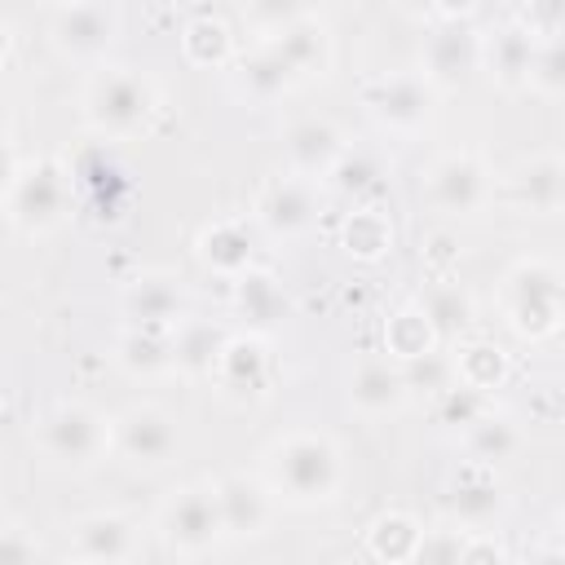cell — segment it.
Returning a JSON list of instances; mask_svg holds the SVG:
<instances>
[{"instance_id": "obj_1", "label": "cell", "mask_w": 565, "mask_h": 565, "mask_svg": "<svg viewBox=\"0 0 565 565\" xmlns=\"http://www.w3.org/2000/svg\"><path fill=\"white\" fill-rule=\"evenodd\" d=\"M265 472L269 486L291 503H327L344 481L340 450L322 433H287L282 441H274L265 455Z\"/></svg>"}, {"instance_id": "obj_2", "label": "cell", "mask_w": 565, "mask_h": 565, "mask_svg": "<svg viewBox=\"0 0 565 565\" xmlns=\"http://www.w3.org/2000/svg\"><path fill=\"white\" fill-rule=\"evenodd\" d=\"M154 106H159L154 79L132 71V66H102L88 79V88H84V119H88V128L110 132V137L137 132L150 119Z\"/></svg>"}, {"instance_id": "obj_3", "label": "cell", "mask_w": 565, "mask_h": 565, "mask_svg": "<svg viewBox=\"0 0 565 565\" xmlns=\"http://www.w3.org/2000/svg\"><path fill=\"white\" fill-rule=\"evenodd\" d=\"M71 181L57 159H31L9 172L4 190V216L18 234H44L66 216Z\"/></svg>"}, {"instance_id": "obj_4", "label": "cell", "mask_w": 565, "mask_h": 565, "mask_svg": "<svg viewBox=\"0 0 565 565\" xmlns=\"http://www.w3.org/2000/svg\"><path fill=\"white\" fill-rule=\"evenodd\" d=\"M115 446V419H106L102 411L84 406V402H57L44 419H40V450L53 463L66 468H88L93 459H102Z\"/></svg>"}, {"instance_id": "obj_5", "label": "cell", "mask_w": 565, "mask_h": 565, "mask_svg": "<svg viewBox=\"0 0 565 565\" xmlns=\"http://www.w3.org/2000/svg\"><path fill=\"white\" fill-rule=\"evenodd\" d=\"M565 274L547 260H521L508 274V322L521 335H547L561 322Z\"/></svg>"}, {"instance_id": "obj_6", "label": "cell", "mask_w": 565, "mask_h": 565, "mask_svg": "<svg viewBox=\"0 0 565 565\" xmlns=\"http://www.w3.org/2000/svg\"><path fill=\"white\" fill-rule=\"evenodd\" d=\"M221 534H225V521L212 486H185L159 508V539L172 552H185V556L207 552Z\"/></svg>"}, {"instance_id": "obj_7", "label": "cell", "mask_w": 565, "mask_h": 565, "mask_svg": "<svg viewBox=\"0 0 565 565\" xmlns=\"http://www.w3.org/2000/svg\"><path fill=\"white\" fill-rule=\"evenodd\" d=\"M428 203L446 216H472L490 203V172L477 154H441L424 172Z\"/></svg>"}, {"instance_id": "obj_8", "label": "cell", "mask_w": 565, "mask_h": 565, "mask_svg": "<svg viewBox=\"0 0 565 565\" xmlns=\"http://www.w3.org/2000/svg\"><path fill=\"white\" fill-rule=\"evenodd\" d=\"M362 102H366V110L380 124L402 128V132H415L433 115V84L424 79V71H393V75L371 79L366 93H362Z\"/></svg>"}, {"instance_id": "obj_9", "label": "cell", "mask_w": 565, "mask_h": 565, "mask_svg": "<svg viewBox=\"0 0 565 565\" xmlns=\"http://www.w3.org/2000/svg\"><path fill=\"white\" fill-rule=\"evenodd\" d=\"M119 35V9L110 4H62L49 22V40L66 57H102Z\"/></svg>"}, {"instance_id": "obj_10", "label": "cell", "mask_w": 565, "mask_h": 565, "mask_svg": "<svg viewBox=\"0 0 565 565\" xmlns=\"http://www.w3.org/2000/svg\"><path fill=\"white\" fill-rule=\"evenodd\" d=\"M115 450L137 468H159L177 450V419L163 406H132L115 419Z\"/></svg>"}, {"instance_id": "obj_11", "label": "cell", "mask_w": 565, "mask_h": 565, "mask_svg": "<svg viewBox=\"0 0 565 565\" xmlns=\"http://www.w3.org/2000/svg\"><path fill=\"white\" fill-rule=\"evenodd\" d=\"M282 150H287V163L296 177L313 181V177H331V168L344 159V137L331 119H296L282 137Z\"/></svg>"}, {"instance_id": "obj_12", "label": "cell", "mask_w": 565, "mask_h": 565, "mask_svg": "<svg viewBox=\"0 0 565 565\" xmlns=\"http://www.w3.org/2000/svg\"><path fill=\"white\" fill-rule=\"evenodd\" d=\"M137 547V525L119 512H93L71 530V556L84 565H124Z\"/></svg>"}, {"instance_id": "obj_13", "label": "cell", "mask_w": 565, "mask_h": 565, "mask_svg": "<svg viewBox=\"0 0 565 565\" xmlns=\"http://www.w3.org/2000/svg\"><path fill=\"white\" fill-rule=\"evenodd\" d=\"M212 490H216V503H221L225 534H234V539H252V534H260V530L269 525L274 503H269V490H265L256 477H247V472H230V477H221Z\"/></svg>"}, {"instance_id": "obj_14", "label": "cell", "mask_w": 565, "mask_h": 565, "mask_svg": "<svg viewBox=\"0 0 565 565\" xmlns=\"http://www.w3.org/2000/svg\"><path fill=\"white\" fill-rule=\"evenodd\" d=\"M481 62V40L472 26H437L424 44V79L437 84H463L468 71Z\"/></svg>"}, {"instance_id": "obj_15", "label": "cell", "mask_w": 565, "mask_h": 565, "mask_svg": "<svg viewBox=\"0 0 565 565\" xmlns=\"http://www.w3.org/2000/svg\"><path fill=\"white\" fill-rule=\"evenodd\" d=\"M256 216L269 234H300L313 221V185L305 177L269 181L256 199Z\"/></svg>"}, {"instance_id": "obj_16", "label": "cell", "mask_w": 565, "mask_h": 565, "mask_svg": "<svg viewBox=\"0 0 565 565\" xmlns=\"http://www.w3.org/2000/svg\"><path fill=\"white\" fill-rule=\"evenodd\" d=\"M269 49H274L291 71H296V79H305V75H322L327 53H331L327 31H322L318 22H309L305 13H300V18H291V22H282V26L269 35Z\"/></svg>"}, {"instance_id": "obj_17", "label": "cell", "mask_w": 565, "mask_h": 565, "mask_svg": "<svg viewBox=\"0 0 565 565\" xmlns=\"http://www.w3.org/2000/svg\"><path fill=\"white\" fill-rule=\"evenodd\" d=\"M406 371L388 366V362H362L349 380V402L362 411V415H388L406 402Z\"/></svg>"}, {"instance_id": "obj_18", "label": "cell", "mask_w": 565, "mask_h": 565, "mask_svg": "<svg viewBox=\"0 0 565 565\" xmlns=\"http://www.w3.org/2000/svg\"><path fill=\"white\" fill-rule=\"evenodd\" d=\"M181 291L168 282V278H159V274H146V278H137L132 287H128V296H124V309H128V318L137 322V327H146V331H168L177 318H181Z\"/></svg>"}, {"instance_id": "obj_19", "label": "cell", "mask_w": 565, "mask_h": 565, "mask_svg": "<svg viewBox=\"0 0 565 565\" xmlns=\"http://www.w3.org/2000/svg\"><path fill=\"white\" fill-rule=\"evenodd\" d=\"M234 84H238V93L252 97V102H274V97H282V93L296 84V71H291L269 44H260L256 53H247V57L238 62Z\"/></svg>"}, {"instance_id": "obj_20", "label": "cell", "mask_w": 565, "mask_h": 565, "mask_svg": "<svg viewBox=\"0 0 565 565\" xmlns=\"http://www.w3.org/2000/svg\"><path fill=\"white\" fill-rule=\"evenodd\" d=\"M230 340L221 327L212 322H181V331L172 335V362L190 375H207V371H221V358H225Z\"/></svg>"}, {"instance_id": "obj_21", "label": "cell", "mask_w": 565, "mask_h": 565, "mask_svg": "<svg viewBox=\"0 0 565 565\" xmlns=\"http://www.w3.org/2000/svg\"><path fill=\"white\" fill-rule=\"evenodd\" d=\"M512 181H516L521 203H530V207H539V212L565 207V159H552V154L530 159V163L516 168Z\"/></svg>"}, {"instance_id": "obj_22", "label": "cell", "mask_w": 565, "mask_h": 565, "mask_svg": "<svg viewBox=\"0 0 565 565\" xmlns=\"http://www.w3.org/2000/svg\"><path fill=\"white\" fill-rule=\"evenodd\" d=\"M199 252H203V260L216 265L221 274L243 278V274H247V260H252V238H247L243 225L221 221V225H212V230L199 238Z\"/></svg>"}, {"instance_id": "obj_23", "label": "cell", "mask_w": 565, "mask_h": 565, "mask_svg": "<svg viewBox=\"0 0 565 565\" xmlns=\"http://www.w3.org/2000/svg\"><path fill=\"white\" fill-rule=\"evenodd\" d=\"M521 446V433L508 415H490L481 411L472 424H468V450L481 459V463H499V459H512Z\"/></svg>"}, {"instance_id": "obj_24", "label": "cell", "mask_w": 565, "mask_h": 565, "mask_svg": "<svg viewBox=\"0 0 565 565\" xmlns=\"http://www.w3.org/2000/svg\"><path fill=\"white\" fill-rule=\"evenodd\" d=\"M534 35H525L521 26H508L494 35L490 44V75H499V84H521L530 79V66H534Z\"/></svg>"}, {"instance_id": "obj_25", "label": "cell", "mask_w": 565, "mask_h": 565, "mask_svg": "<svg viewBox=\"0 0 565 565\" xmlns=\"http://www.w3.org/2000/svg\"><path fill=\"white\" fill-rule=\"evenodd\" d=\"M234 300H238V309H243L252 322H260V327L278 322L282 309H287L278 282H274L269 274H252V269H247L243 278H234Z\"/></svg>"}, {"instance_id": "obj_26", "label": "cell", "mask_w": 565, "mask_h": 565, "mask_svg": "<svg viewBox=\"0 0 565 565\" xmlns=\"http://www.w3.org/2000/svg\"><path fill=\"white\" fill-rule=\"evenodd\" d=\"M132 375H154V371H163L168 362H172V340L163 335V331H146V327H137V331H128L124 340H119V353H115Z\"/></svg>"}, {"instance_id": "obj_27", "label": "cell", "mask_w": 565, "mask_h": 565, "mask_svg": "<svg viewBox=\"0 0 565 565\" xmlns=\"http://www.w3.org/2000/svg\"><path fill=\"white\" fill-rule=\"evenodd\" d=\"M419 309H424V318H428V327L437 331V335H455V331H463L468 327V318H472V300L459 291V287H428L424 291V300H419Z\"/></svg>"}, {"instance_id": "obj_28", "label": "cell", "mask_w": 565, "mask_h": 565, "mask_svg": "<svg viewBox=\"0 0 565 565\" xmlns=\"http://www.w3.org/2000/svg\"><path fill=\"white\" fill-rule=\"evenodd\" d=\"M455 375H459V384H468L472 393H486V388H494V384L508 375V362H503V353L490 349V344H468V349H459V358H455Z\"/></svg>"}, {"instance_id": "obj_29", "label": "cell", "mask_w": 565, "mask_h": 565, "mask_svg": "<svg viewBox=\"0 0 565 565\" xmlns=\"http://www.w3.org/2000/svg\"><path fill=\"white\" fill-rule=\"evenodd\" d=\"M419 539H424V530H419L411 516H402V512L380 516L375 530H371V547H375L384 561H393V552H397V561H415Z\"/></svg>"}, {"instance_id": "obj_30", "label": "cell", "mask_w": 565, "mask_h": 565, "mask_svg": "<svg viewBox=\"0 0 565 565\" xmlns=\"http://www.w3.org/2000/svg\"><path fill=\"white\" fill-rule=\"evenodd\" d=\"M433 327H428V318H424V309L415 305V309H402L393 322H388V349L393 353H402L406 362H415V358H424V353H433L428 344H433Z\"/></svg>"}, {"instance_id": "obj_31", "label": "cell", "mask_w": 565, "mask_h": 565, "mask_svg": "<svg viewBox=\"0 0 565 565\" xmlns=\"http://www.w3.org/2000/svg\"><path fill=\"white\" fill-rule=\"evenodd\" d=\"M455 512L468 521V525H486L494 512H499V486L486 481V477H468L455 486Z\"/></svg>"}, {"instance_id": "obj_32", "label": "cell", "mask_w": 565, "mask_h": 565, "mask_svg": "<svg viewBox=\"0 0 565 565\" xmlns=\"http://www.w3.org/2000/svg\"><path fill=\"white\" fill-rule=\"evenodd\" d=\"M468 534L463 530H424L411 565H463Z\"/></svg>"}, {"instance_id": "obj_33", "label": "cell", "mask_w": 565, "mask_h": 565, "mask_svg": "<svg viewBox=\"0 0 565 565\" xmlns=\"http://www.w3.org/2000/svg\"><path fill=\"white\" fill-rule=\"evenodd\" d=\"M530 84L543 88V93H565V35H556V40L534 49Z\"/></svg>"}, {"instance_id": "obj_34", "label": "cell", "mask_w": 565, "mask_h": 565, "mask_svg": "<svg viewBox=\"0 0 565 565\" xmlns=\"http://www.w3.org/2000/svg\"><path fill=\"white\" fill-rule=\"evenodd\" d=\"M375 177H380V163H375L371 154H362V150H353V154H349V150H344V159L331 168V177H327V181H331L335 190H344V194H362V190H371V185H375Z\"/></svg>"}, {"instance_id": "obj_35", "label": "cell", "mask_w": 565, "mask_h": 565, "mask_svg": "<svg viewBox=\"0 0 565 565\" xmlns=\"http://www.w3.org/2000/svg\"><path fill=\"white\" fill-rule=\"evenodd\" d=\"M344 243H349V252H362V256H380V252L388 247V225H384L380 216H371V212H358V216L349 221V234H344Z\"/></svg>"}, {"instance_id": "obj_36", "label": "cell", "mask_w": 565, "mask_h": 565, "mask_svg": "<svg viewBox=\"0 0 565 565\" xmlns=\"http://www.w3.org/2000/svg\"><path fill=\"white\" fill-rule=\"evenodd\" d=\"M0 565H35V534L18 521L4 525V539H0Z\"/></svg>"}, {"instance_id": "obj_37", "label": "cell", "mask_w": 565, "mask_h": 565, "mask_svg": "<svg viewBox=\"0 0 565 565\" xmlns=\"http://www.w3.org/2000/svg\"><path fill=\"white\" fill-rule=\"evenodd\" d=\"M463 565H503V552H499V543H494V539L477 534V539H468Z\"/></svg>"}, {"instance_id": "obj_38", "label": "cell", "mask_w": 565, "mask_h": 565, "mask_svg": "<svg viewBox=\"0 0 565 565\" xmlns=\"http://www.w3.org/2000/svg\"><path fill=\"white\" fill-rule=\"evenodd\" d=\"M539 565H565V547H556V552H547Z\"/></svg>"}, {"instance_id": "obj_39", "label": "cell", "mask_w": 565, "mask_h": 565, "mask_svg": "<svg viewBox=\"0 0 565 565\" xmlns=\"http://www.w3.org/2000/svg\"><path fill=\"white\" fill-rule=\"evenodd\" d=\"M71 565H84V561H71Z\"/></svg>"}]
</instances>
